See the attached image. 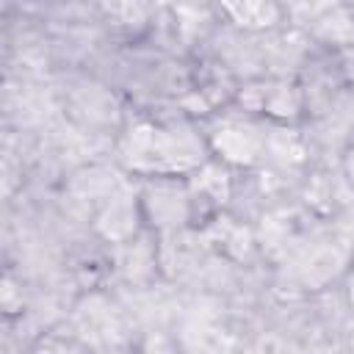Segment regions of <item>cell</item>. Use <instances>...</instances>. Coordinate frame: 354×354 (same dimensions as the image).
Masks as SVG:
<instances>
[{"instance_id": "1", "label": "cell", "mask_w": 354, "mask_h": 354, "mask_svg": "<svg viewBox=\"0 0 354 354\" xmlns=\"http://www.w3.org/2000/svg\"><path fill=\"white\" fill-rule=\"evenodd\" d=\"M122 160L138 171L169 174L202 163V141L188 127L138 124L122 141Z\"/></svg>"}, {"instance_id": "2", "label": "cell", "mask_w": 354, "mask_h": 354, "mask_svg": "<svg viewBox=\"0 0 354 354\" xmlns=\"http://www.w3.org/2000/svg\"><path fill=\"white\" fill-rule=\"evenodd\" d=\"M213 147L232 163H254L266 152V133L246 122H227L213 136Z\"/></svg>"}, {"instance_id": "4", "label": "cell", "mask_w": 354, "mask_h": 354, "mask_svg": "<svg viewBox=\"0 0 354 354\" xmlns=\"http://www.w3.org/2000/svg\"><path fill=\"white\" fill-rule=\"evenodd\" d=\"M232 22L243 28H271L279 22V6L274 0H218Z\"/></svg>"}, {"instance_id": "3", "label": "cell", "mask_w": 354, "mask_h": 354, "mask_svg": "<svg viewBox=\"0 0 354 354\" xmlns=\"http://www.w3.org/2000/svg\"><path fill=\"white\" fill-rule=\"evenodd\" d=\"M144 207H147L152 224H158V227H180L191 213V194L177 183L158 180L149 188V194L144 196Z\"/></svg>"}, {"instance_id": "6", "label": "cell", "mask_w": 354, "mask_h": 354, "mask_svg": "<svg viewBox=\"0 0 354 354\" xmlns=\"http://www.w3.org/2000/svg\"><path fill=\"white\" fill-rule=\"evenodd\" d=\"M346 171H348V177H351V183H354V149L346 155Z\"/></svg>"}, {"instance_id": "5", "label": "cell", "mask_w": 354, "mask_h": 354, "mask_svg": "<svg viewBox=\"0 0 354 354\" xmlns=\"http://www.w3.org/2000/svg\"><path fill=\"white\" fill-rule=\"evenodd\" d=\"M100 6L105 17L122 28H141L149 17V6L144 0H100Z\"/></svg>"}]
</instances>
